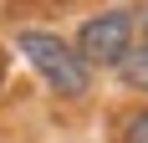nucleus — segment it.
Here are the masks:
<instances>
[{
	"instance_id": "1",
	"label": "nucleus",
	"mask_w": 148,
	"mask_h": 143,
	"mask_svg": "<svg viewBox=\"0 0 148 143\" xmlns=\"http://www.w3.org/2000/svg\"><path fill=\"white\" fill-rule=\"evenodd\" d=\"M15 46H21V51H26V61L36 72H41L46 82L56 87L61 97H82V92H87V82H92V72H87V61L77 56L72 46L61 41L56 31H21V36H15Z\"/></svg>"
},
{
	"instance_id": "2",
	"label": "nucleus",
	"mask_w": 148,
	"mask_h": 143,
	"mask_svg": "<svg viewBox=\"0 0 148 143\" xmlns=\"http://www.w3.org/2000/svg\"><path fill=\"white\" fill-rule=\"evenodd\" d=\"M77 56L92 67H118L128 51H133V10H102V15H92L87 26L77 31V46H72Z\"/></svg>"
},
{
	"instance_id": "3",
	"label": "nucleus",
	"mask_w": 148,
	"mask_h": 143,
	"mask_svg": "<svg viewBox=\"0 0 148 143\" xmlns=\"http://www.w3.org/2000/svg\"><path fill=\"white\" fill-rule=\"evenodd\" d=\"M118 72H123V82H128V87L148 92V51H128V56L118 61Z\"/></svg>"
},
{
	"instance_id": "4",
	"label": "nucleus",
	"mask_w": 148,
	"mask_h": 143,
	"mask_svg": "<svg viewBox=\"0 0 148 143\" xmlns=\"http://www.w3.org/2000/svg\"><path fill=\"white\" fill-rule=\"evenodd\" d=\"M66 0H5L10 15H41V10H61Z\"/></svg>"
},
{
	"instance_id": "5",
	"label": "nucleus",
	"mask_w": 148,
	"mask_h": 143,
	"mask_svg": "<svg viewBox=\"0 0 148 143\" xmlns=\"http://www.w3.org/2000/svg\"><path fill=\"white\" fill-rule=\"evenodd\" d=\"M123 143H148V107H138V113L123 123Z\"/></svg>"
},
{
	"instance_id": "6",
	"label": "nucleus",
	"mask_w": 148,
	"mask_h": 143,
	"mask_svg": "<svg viewBox=\"0 0 148 143\" xmlns=\"http://www.w3.org/2000/svg\"><path fill=\"white\" fill-rule=\"evenodd\" d=\"M133 31H138V46L148 51V10H143V15H133Z\"/></svg>"
}]
</instances>
